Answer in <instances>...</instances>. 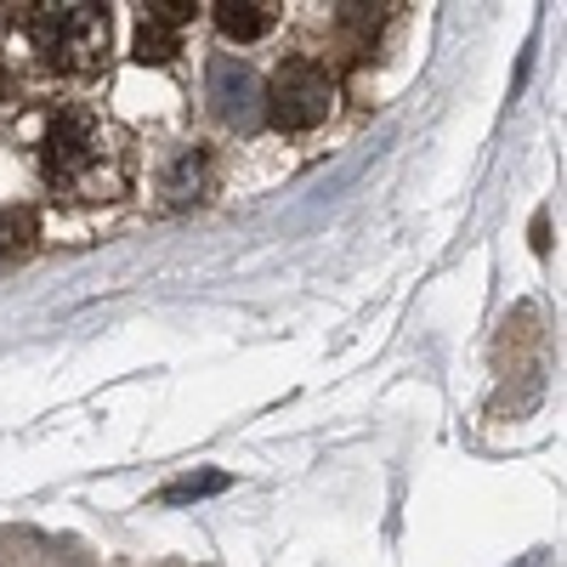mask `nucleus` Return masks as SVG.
Returning a JSON list of instances; mask_svg holds the SVG:
<instances>
[{
    "mask_svg": "<svg viewBox=\"0 0 567 567\" xmlns=\"http://www.w3.org/2000/svg\"><path fill=\"white\" fill-rule=\"evenodd\" d=\"M40 176L69 199H120L131 187L125 131L91 109H58L40 131Z\"/></svg>",
    "mask_w": 567,
    "mask_h": 567,
    "instance_id": "obj_1",
    "label": "nucleus"
},
{
    "mask_svg": "<svg viewBox=\"0 0 567 567\" xmlns=\"http://www.w3.org/2000/svg\"><path fill=\"white\" fill-rule=\"evenodd\" d=\"M29 34L69 74H97L109 63V12L103 7H34Z\"/></svg>",
    "mask_w": 567,
    "mask_h": 567,
    "instance_id": "obj_2",
    "label": "nucleus"
},
{
    "mask_svg": "<svg viewBox=\"0 0 567 567\" xmlns=\"http://www.w3.org/2000/svg\"><path fill=\"white\" fill-rule=\"evenodd\" d=\"M261 103H267V120L278 131H312L318 120H329V109H336V80H329V69L312 63V58H290V63H278L272 85L261 91Z\"/></svg>",
    "mask_w": 567,
    "mask_h": 567,
    "instance_id": "obj_3",
    "label": "nucleus"
},
{
    "mask_svg": "<svg viewBox=\"0 0 567 567\" xmlns=\"http://www.w3.org/2000/svg\"><path fill=\"white\" fill-rule=\"evenodd\" d=\"M205 85H210V109H216L227 125L250 131V125L261 120V74H256L245 58H216L210 74H205Z\"/></svg>",
    "mask_w": 567,
    "mask_h": 567,
    "instance_id": "obj_4",
    "label": "nucleus"
},
{
    "mask_svg": "<svg viewBox=\"0 0 567 567\" xmlns=\"http://www.w3.org/2000/svg\"><path fill=\"white\" fill-rule=\"evenodd\" d=\"M194 18L187 0H154L136 12V63H171L182 52V23Z\"/></svg>",
    "mask_w": 567,
    "mask_h": 567,
    "instance_id": "obj_5",
    "label": "nucleus"
},
{
    "mask_svg": "<svg viewBox=\"0 0 567 567\" xmlns=\"http://www.w3.org/2000/svg\"><path fill=\"white\" fill-rule=\"evenodd\" d=\"M205 182H210L205 148H176L171 165H165V176H159V194H165L171 210H182V205H194V199L205 194Z\"/></svg>",
    "mask_w": 567,
    "mask_h": 567,
    "instance_id": "obj_6",
    "label": "nucleus"
},
{
    "mask_svg": "<svg viewBox=\"0 0 567 567\" xmlns=\"http://www.w3.org/2000/svg\"><path fill=\"white\" fill-rule=\"evenodd\" d=\"M216 29L227 34V40H261L272 23H278V7H267V0H216Z\"/></svg>",
    "mask_w": 567,
    "mask_h": 567,
    "instance_id": "obj_7",
    "label": "nucleus"
},
{
    "mask_svg": "<svg viewBox=\"0 0 567 567\" xmlns=\"http://www.w3.org/2000/svg\"><path fill=\"white\" fill-rule=\"evenodd\" d=\"M34 239H40L34 210H23V205L0 210V272H7V267H18V261L34 250Z\"/></svg>",
    "mask_w": 567,
    "mask_h": 567,
    "instance_id": "obj_8",
    "label": "nucleus"
},
{
    "mask_svg": "<svg viewBox=\"0 0 567 567\" xmlns=\"http://www.w3.org/2000/svg\"><path fill=\"white\" fill-rule=\"evenodd\" d=\"M227 488H233L227 471H187V477L159 488V505H194V499H210V494H227Z\"/></svg>",
    "mask_w": 567,
    "mask_h": 567,
    "instance_id": "obj_9",
    "label": "nucleus"
},
{
    "mask_svg": "<svg viewBox=\"0 0 567 567\" xmlns=\"http://www.w3.org/2000/svg\"><path fill=\"white\" fill-rule=\"evenodd\" d=\"M534 567H539V561H534Z\"/></svg>",
    "mask_w": 567,
    "mask_h": 567,
    "instance_id": "obj_10",
    "label": "nucleus"
}]
</instances>
